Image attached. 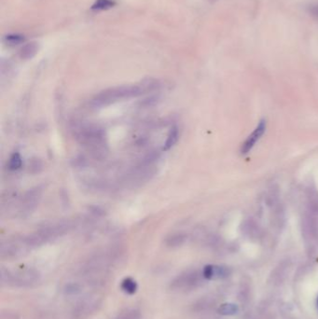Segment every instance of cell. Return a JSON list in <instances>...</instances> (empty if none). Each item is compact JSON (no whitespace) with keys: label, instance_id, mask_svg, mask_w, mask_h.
<instances>
[{"label":"cell","instance_id":"obj_1","mask_svg":"<svg viewBox=\"0 0 318 319\" xmlns=\"http://www.w3.org/2000/svg\"><path fill=\"white\" fill-rule=\"evenodd\" d=\"M155 87L156 84L149 81L140 85H128L110 88L96 94L91 101V106L94 109H100L119 101L137 97L144 92L153 90Z\"/></svg>","mask_w":318,"mask_h":319},{"label":"cell","instance_id":"obj_2","mask_svg":"<svg viewBox=\"0 0 318 319\" xmlns=\"http://www.w3.org/2000/svg\"><path fill=\"white\" fill-rule=\"evenodd\" d=\"M73 131L77 139L83 145L100 148L105 142L104 132L97 126L82 123L76 126Z\"/></svg>","mask_w":318,"mask_h":319},{"label":"cell","instance_id":"obj_3","mask_svg":"<svg viewBox=\"0 0 318 319\" xmlns=\"http://www.w3.org/2000/svg\"><path fill=\"white\" fill-rule=\"evenodd\" d=\"M41 198V190L40 188L29 191L25 194L22 201V215H27L31 213L39 203Z\"/></svg>","mask_w":318,"mask_h":319},{"label":"cell","instance_id":"obj_4","mask_svg":"<svg viewBox=\"0 0 318 319\" xmlns=\"http://www.w3.org/2000/svg\"><path fill=\"white\" fill-rule=\"evenodd\" d=\"M265 130H266V120H260L259 125L256 127L254 132L247 137V139L242 145L241 154L244 155L251 151L252 149L254 148V146L256 145V143L260 140V137L265 133Z\"/></svg>","mask_w":318,"mask_h":319},{"label":"cell","instance_id":"obj_5","mask_svg":"<svg viewBox=\"0 0 318 319\" xmlns=\"http://www.w3.org/2000/svg\"><path fill=\"white\" fill-rule=\"evenodd\" d=\"M229 274V270L226 267L216 265H206L202 271V277L208 280L224 278L228 277Z\"/></svg>","mask_w":318,"mask_h":319},{"label":"cell","instance_id":"obj_6","mask_svg":"<svg viewBox=\"0 0 318 319\" xmlns=\"http://www.w3.org/2000/svg\"><path fill=\"white\" fill-rule=\"evenodd\" d=\"M178 135H179V132H178V128L175 126L173 128H171L170 132L167 135V138L165 140V142L163 144V151H169L170 149H172L175 144L177 142L178 140Z\"/></svg>","mask_w":318,"mask_h":319},{"label":"cell","instance_id":"obj_7","mask_svg":"<svg viewBox=\"0 0 318 319\" xmlns=\"http://www.w3.org/2000/svg\"><path fill=\"white\" fill-rule=\"evenodd\" d=\"M239 312V307L235 303H223L218 307V313L221 316H235Z\"/></svg>","mask_w":318,"mask_h":319},{"label":"cell","instance_id":"obj_8","mask_svg":"<svg viewBox=\"0 0 318 319\" xmlns=\"http://www.w3.org/2000/svg\"><path fill=\"white\" fill-rule=\"evenodd\" d=\"M120 287L121 289L127 294H130V295H133V294L136 292L137 290V284L136 282L134 281L133 278L131 277H127L125 279L122 280L121 282V285H120Z\"/></svg>","mask_w":318,"mask_h":319},{"label":"cell","instance_id":"obj_9","mask_svg":"<svg viewBox=\"0 0 318 319\" xmlns=\"http://www.w3.org/2000/svg\"><path fill=\"white\" fill-rule=\"evenodd\" d=\"M186 235L183 234H174L166 239V244L169 247H177L184 243Z\"/></svg>","mask_w":318,"mask_h":319},{"label":"cell","instance_id":"obj_10","mask_svg":"<svg viewBox=\"0 0 318 319\" xmlns=\"http://www.w3.org/2000/svg\"><path fill=\"white\" fill-rule=\"evenodd\" d=\"M23 165V158L19 152H14L8 160V168L11 171H17Z\"/></svg>","mask_w":318,"mask_h":319},{"label":"cell","instance_id":"obj_11","mask_svg":"<svg viewBox=\"0 0 318 319\" xmlns=\"http://www.w3.org/2000/svg\"><path fill=\"white\" fill-rule=\"evenodd\" d=\"M116 5L114 0H96L92 5V9L93 10H105L113 8Z\"/></svg>","mask_w":318,"mask_h":319},{"label":"cell","instance_id":"obj_12","mask_svg":"<svg viewBox=\"0 0 318 319\" xmlns=\"http://www.w3.org/2000/svg\"><path fill=\"white\" fill-rule=\"evenodd\" d=\"M38 51V46L36 43H30L25 46L21 50V57L24 59H30L33 57L34 55Z\"/></svg>","mask_w":318,"mask_h":319},{"label":"cell","instance_id":"obj_13","mask_svg":"<svg viewBox=\"0 0 318 319\" xmlns=\"http://www.w3.org/2000/svg\"><path fill=\"white\" fill-rule=\"evenodd\" d=\"M6 41L9 45H17L24 41V37L20 35H8L6 37Z\"/></svg>","mask_w":318,"mask_h":319},{"label":"cell","instance_id":"obj_14","mask_svg":"<svg viewBox=\"0 0 318 319\" xmlns=\"http://www.w3.org/2000/svg\"><path fill=\"white\" fill-rule=\"evenodd\" d=\"M41 169L42 163L40 160L36 159L31 161V164L29 166V170H31L32 173H39Z\"/></svg>","mask_w":318,"mask_h":319},{"label":"cell","instance_id":"obj_15","mask_svg":"<svg viewBox=\"0 0 318 319\" xmlns=\"http://www.w3.org/2000/svg\"><path fill=\"white\" fill-rule=\"evenodd\" d=\"M135 316H136V313L135 312L128 313V314H126V315H124L123 317H121L119 319H136Z\"/></svg>","mask_w":318,"mask_h":319},{"label":"cell","instance_id":"obj_16","mask_svg":"<svg viewBox=\"0 0 318 319\" xmlns=\"http://www.w3.org/2000/svg\"><path fill=\"white\" fill-rule=\"evenodd\" d=\"M311 13L313 16L316 17L318 19V5H316V6H313L310 9Z\"/></svg>","mask_w":318,"mask_h":319},{"label":"cell","instance_id":"obj_17","mask_svg":"<svg viewBox=\"0 0 318 319\" xmlns=\"http://www.w3.org/2000/svg\"></svg>","mask_w":318,"mask_h":319}]
</instances>
